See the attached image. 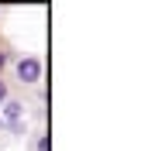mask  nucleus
<instances>
[{"label":"nucleus","mask_w":148,"mask_h":151,"mask_svg":"<svg viewBox=\"0 0 148 151\" xmlns=\"http://www.w3.org/2000/svg\"><path fill=\"white\" fill-rule=\"evenodd\" d=\"M10 96H7V83H4V79H0V103H7Z\"/></svg>","instance_id":"nucleus-3"},{"label":"nucleus","mask_w":148,"mask_h":151,"mask_svg":"<svg viewBox=\"0 0 148 151\" xmlns=\"http://www.w3.org/2000/svg\"><path fill=\"white\" fill-rule=\"evenodd\" d=\"M14 76H17V83L24 86H35L38 79H41V58L38 55H24L14 62Z\"/></svg>","instance_id":"nucleus-1"},{"label":"nucleus","mask_w":148,"mask_h":151,"mask_svg":"<svg viewBox=\"0 0 148 151\" xmlns=\"http://www.w3.org/2000/svg\"><path fill=\"white\" fill-rule=\"evenodd\" d=\"M35 148H38V151H45V148H48V137H45V134H41V137L35 141Z\"/></svg>","instance_id":"nucleus-4"},{"label":"nucleus","mask_w":148,"mask_h":151,"mask_svg":"<svg viewBox=\"0 0 148 151\" xmlns=\"http://www.w3.org/2000/svg\"><path fill=\"white\" fill-rule=\"evenodd\" d=\"M4 106V127H17L21 124V113H24V103H17V100H7V103H0Z\"/></svg>","instance_id":"nucleus-2"}]
</instances>
